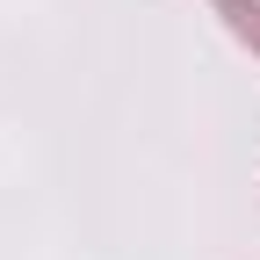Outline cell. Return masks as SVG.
Returning a JSON list of instances; mask_svg holds the SVG:
<instances>
[{
	"label": "cell",
	"mask_w": 260,
	"mask_h": 260,
	"mask_svg": "<svg viewBox=\"0 0 260 260\" xmlns=\"http://www.w3.org/2000/svg\"><path fill=\"white\" fill-rule=\"evenodd\" d=\"M210 15L232 29L246 51H260V0H210Z\"/></svg>",
	"instance_id": "obj_1"
}]
</instances>
